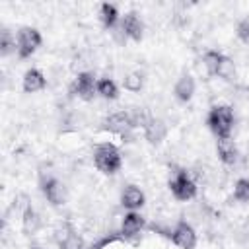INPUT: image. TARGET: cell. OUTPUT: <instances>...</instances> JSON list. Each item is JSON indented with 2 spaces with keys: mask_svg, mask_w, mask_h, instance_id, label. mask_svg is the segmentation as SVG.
<instances>
[{
  "mask_svg": "<svg viewBox=\"0 0 249 249\" xmlns=\"http://www.w3.org/2000/svg\"><path fill=\"white\" fill-rule=\"evenodd\" d=\"M202 62H204V68L210 76L220 78L224 82H235L237 68H235V62L228 54H224L216 49H208L202 54Z\"/></svg>",
  "mask_w": 249,
  "mask_h": 249,
  "instance_id": "1",
  "label": "cell"
},
{
  "mask_svg": "<svg viewBox=\"0 0 249 249\" xmlns=\"http://www.w3.org/2000/svg\"><path fill=\"white\" fill-rule=\"evenodd\" d=\"M206 124L210 128V132L216 136V140L220 138H231V130L235 124V117H233V109L230 105H212L206 113Z\"/></svg>",
  "mask_w": 249,
  "mask_h": 249,
  "instance_id": "2",
  "label": "cell"
},
{
  "mask_svg": "<svg viewBox=\"0 0 249 249\" xmlns=\"http://www.w3.org/2000/svg\"><path fill=\"white\" fill-rule=\"evenodd\" d=\"M93 163L103 175H115L123 167V156L113 142H99L93 148Z\"/></svg>",
  "mask_w": 249,
  "mask_h": 249,
  "instance_id": "3",
  "label": "cell"
},
{
  "mask_svg": "<svg viewBox=\"0 0 249 249\" xmlns=\"http://www.w3.org/2000/svg\"><path fill=\"white\" fill-rule=\"evenodd\" d=\"M171 195L175 200H181V202H187V200H193L198 193V187H196V181L187 173V169H175L173 175L169 177V183H167Z\"/></svg>",
  "mask_w": 249,
  "mask_h": 249,
  "instance_id": "4",
  "label": "cell"
},
{
  "mask_svg": "<svg viewBox=\"0 0 249 249\" xmlns=\"http://www.w3.org/2000/svg\"><path fill=\"white\" fill-rule=\"evenodd\" d=\"M53 241L58 249H86L82 235L76 231L70 220H60L53 230Z\"/></svg>",
  "mask_w": 249,
  "mask_h": 249,
  "instance_id": "5",
  "label": "cell"
},
{
  "mask_svg": "<svg viewBox=\"0 0 249 249\" xmlns=\"http://www.w3.org/2000/svg\"><path fill=\"white\" fill-rule=\"evenodd\" d=\"M16 39H18V58H21V60L35 54L37 49L43 45L41 31L31 25H21L16 33Z\"/></svg>",
  "mask_w": 249,
  "mask_h": 249,
  "instance_id": "6",
  "label": "cell"
},
{
  "mask_svg": "<svg viewBox=\"0 0 249 249\" xmlns=\"http://www.w3.org/2000/svg\"><path fill=\"white\" fill-rule=\"evenodd\" d=\"M101 130H105L109 134H115V136H121L123 140L130 138V134L134 130V124H132L128 109L126 111H117V113H111L109 117H105L103 123H101Z\"/></svg>",
  "mask_w": 249,
  "mask_h": 249,
  "instance_id": "7",
  "label": "cell"
},
{
  "mask_svg": "<svg viewBox=\"0 0 249 249\" xmlns=\"http://www.w3.org/2000/svg\"><path fill=\"white\" fill-rule=\"evenodd\" d=\"M39 189L45 196V200L51 204V206H62L66 204V198H68V193H66V187L60 179H56L54 175H41L39 179Z\"/></svg>",
  "mask_w": 249,
  "mask_h": 249,
  "instance_id": "8",
  "label": "cell"
},
{
  "mask_svg": "<svg viewBox=\"0 0 249 249\" xmlns=\"http://www.w3.org/2000/svg\"><path fill=\"white\" fill-rule=\"evenodd\" d=\"M173 245H177L179 249H195L196 243H198V237H196V231L195 228L187 222V220H179L167 233H165Z\"/></svg>",
  "mask_w": 249,
  "mask_h": 249,
  "instance_id": "9",
  "label": "cell"
},
{
  "mask_svg": "<svg viewBox=\"0 0 249 249\" xmlns=\"http://www.w3.org/2000/svg\"><path fill=\"white\" fill-rule=\"evenodd\" d=\"M70 93L82 101H91L97 95V78L91 72H78L70 84Z\"/></svg>",
  "mask_w": 249,
  "mask_h": 249,
  "instance_id": "10",
  "label": "cell"
},
{
  "mask_svg": "<svg viewBox=\"0 0 249 249\" xmlns=\"http://www.w3.org/2000/svg\"><path fill=\"white\" fill-rule=\"evenodd\" d=\"M119 31L123 33L124 39H130L134 43H140L144 39V23L142 19L138 18L136 12H126L123 18H121V23H119Z\"/></svg>",
  "mask_w": 249,
  "mask_h": 249,
  "instance_id": "11",
  "label": "cell"
},
{
  "mask_svg": "<svg viewBox=\"0 0 249 249\" xmlns=\"http://www.w3.org/2000/svg\"><path fill=\"white\" fill-rule=\"evenodd\" d=\"M146 228V218L138 212V210H126L123 220H121V228L119 231L123 233V237L128 241L136 235H140V231Z\"/></svg>",
  "mask_w": 249,
  "mask_h": 249,
  "instance_id": "12",
  "label": "cell"
},
{
  "mask_svg": "<svg viewBox=\"0 0 249 249\" xmlns=\"http://www.w3.org/2000/svg\"><path fill=\"white\" fill-rule=\"evenodd\" d=\"M195 91H196V80H195V76L191 72H187V70L181 72L179 78L173 84V97L179 103H189L193 99Z\"/></svg>",
  "mask_w": 249,
  "mask_h": 249,
  "instance_id": "13",
  "label": "cell"
},
{
  "mask_svg": "<svg viewBox=\"0 0 249 249\" xmlns=\"http://www.w3.org/2000/svg\"><path fill=\"white\" fill-rule=\"evenodd\" d=\"M142 134H144V138L148 140V144L160 146V144L167 138V124H165L163 119L150 115L148 121H146V124L142 126Z\"/></svg>",
  "mask_w": 249,
  "mask_h": 249,
  "instance_id": "14",
  "label": "cell"
},
{
  "mask_svg": "<svg viewBox=\"0 0 249 249\" xmlns=\"http://www.w3.org/2000/svg\"><path fill=\"white\" fill-rule=\"evenodd\" d=\"M146 202V195L144 191L138 187V185H126L123 191H121V204L123 208L126 210H140Z\"/></svg>",
  "mask_w": 249,
  "mask_h": 249,
  "instance_id": "15",
  "label": "cell"
},
{
  "mask_svg": "<svg viewBox=\"0 0 249 249\" xmlns=\"http://www.w3.org/2000/svg\"><path fill=\"white\" fill-rule=\"evenodd\" d=\"M43 228V220L39 216V212L35 210V206L31 202H27L21 210V230L25 235H35L39 230Z\"/></svg>",
  "mask_w": 249,
  "mask_h": 249,
  "instance_id": "16",
  "label": "cell"
},
{
  "mask_svg": "<svg viewBox=\"0 0 249 249\" xmlns=\"http://www.w3.org/2000/svg\"><path fill=\"white\" fill-rule=\"evenodd\" d=\"M45 88H47V78L39 68L25 70V74L21 78V89L25 93H37V91H43Z\"/></svg>",
  "mask_w": 249,
  "mask_h": 249,
  "instance_id": "17",
  "label": "cell"
},
{
  "mask_svg": "<svg viewBox=\"0 0 249 249\" xmlns=\"http://www.w3.org/2000/svg\"><path fill=\"white\" fill-rule=\"evenodd\" d=\"M216 154L224 165H233L239 158V150L231 138H220L216 140Z\"/></svg>",
  "mask_w": 249,
  "mask_h": 249,
  "instance_id": "18",
  "label": "cell"
},
{
  "mask_svg": "<svg viewBox=\"0 0 249 249\" xmlns=\"http://www.w3.org/2000/svg\"><path fill=\"white\" fill-rule=\"evenodd\" d=\"M121 14H119V8L115 6V4H111V2H103L101 6H99V21H101V25L107 29V31H111V29H119V23H121Z\"/></svg>",
  "mask_w": 249,
  "mask_h": 249,
  "instance_id": "19",
  "label": "cell"
},
{
  "mask_svg": "<svg viewBox=\"0 0 249 249\" xmlns=\"http://www.w3.org/2000/svg\"><path fill=\"white\" fill-rule=\"evenodd\" d=\"M97 95L107 99V101H115L119 97V86L113 78H97Z\"/></svg>",
  "mask_w": 249,
  "mask_h": 249,
  "instance_id": "20",
  "label": "cell"
},
{
  "mask_svg": "<svg viewBox=\"0 0 249 249\" xmlns=\"http://www.w3.org/2000/svg\"><path fill=\"white\" fill-rule=\"evenodd\" d=\"M12 53H18V39L14 37V33L8 27H2V31H0V54L6 58Z\"/></svg>",
  "mask_w": 249,
  "mask_h": 249,
  "instance_id": "21",
  "label": "cell"
},
{
  "mask_svg": "<svg viewBox=\"0 0 249 249\" xmlns=\"http://www.w3.org/2000/svg\"><path fill=\"white\" fill-rule=\"evenodd\" d=\"M123 88L130 93H140L144 88V74L140 70H132L123 78Z\"/></svg>",
  "mask_w": 249,
  "mask_h": 249,
  "instance_id": "22",
  "label": "cell"
},
{
  "mask_svg": "<svg viewBox=\"0 0 249 249\" xmlns=\"http://www.w3.org/2000/svg\"><path fill=\"white\" fill-rule=\"evenodd\" d=\"M233 200L241 202V204H249V179L247 177H239L233 183Z\"/></svg>",
  "mask_w": 249,
  "mask_h": 249,
  "instance_id": "23",
  "label": "cell"
},
{
  "mask_svg": "<svg viewBox=\"0 0 249 249\" xmlns=\"http://www.w3.org/2000/svg\"><path fill=\"white\" fill-rule=\"evenodd\" d=\"M119 241H126V239L123 237L121 231H111V233H105V235H101L99 239H95V241H93L89 247H86V249H107L109 245L119 243Z\"/></svg>",
  "mask_w": 249,
  "mask_h": 249,
  "instance_id": "24",
  "label": "cell"
},
{
  "mask_svg": "<svg viewBox=\"0 0 249 249\" xmlns=\"http://www.w3.org/2000/svg\"><path fill=\"white\" fill-rule=\"evenodd\" d=\"M235 37H237L243 45H249V16L241 18V19L235 23Z\"/></svg>",
  "mask_w": 249,
  "mask_h": 249,
  "instance_id": "25",
  "label": "cell"
},
{
  "mask_svg": "<svg viewBox=\"0 0 249 249\" xmlns=\"http://www.w3.org/2000/svg\"><path fill=\"white\" fill-rule=\"evenodd\" d=\"M29 249H43V247H39V245H31Z\"/></svg>",
  "mask_w": 249,
  "mask_h": 249,
  "instance_id": "26",
  "label": "cell"
}]
</instances>
